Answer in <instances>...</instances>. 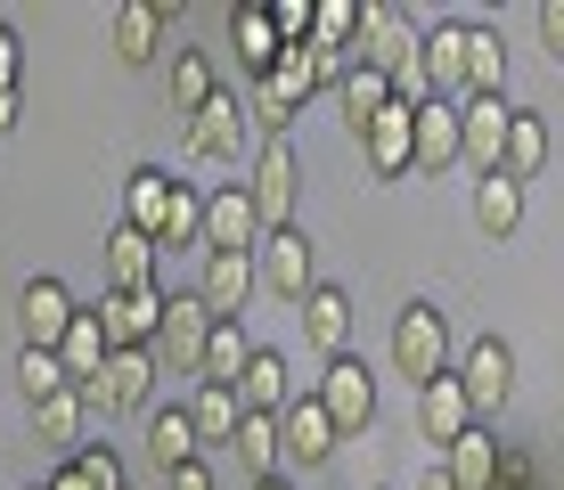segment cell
<instances>
[{"label":"cell","mask_w":564,"mask_h":490,"mask_svg":"<svg viewBox=\"0 0 564 490\" xmlns=\"http://www.w3.org/2000/svg\"><path fill=\"white\" fill-rule=\"evenodd\" d=\"M33 490H42V482H33Z\"/></svg>","instance_id":"50"},{"label":"cell","mask_w":564,"mask_h":490,"mask_svg":"<svg viewBox=\"0 0 564 490\" xmlns=\"http://www.w3.org/2000/svg\"><path fill=\"white\" fill-rule=\"evenodd\" d=\"M254 286H262L254 253H205V279H197V294H205V311H213V319H238V311L254 303Z\"/></svg>","instance_id":"17"},{"label":"cell","mask_w":564,"mask_h":490,"mask_svg":"<svg viewBox=\"0 0 564 490\" xmlns=\"http://www.w3.org/2000/svg\"><path fill=\"white\" fill-rule=\"evenodd\" d=\"M172 490H213V475H205V466H181V475H164Z\"/></svg>","instance_id":"45"},{"label":"cell","mask_w":564,"mask_h":490,"mask_svg":"<svg viewBox=\"0 0 564 490\" xmlns=\"http://www.w3.org/2000/svg\"><path fill=\"white\" fill-rule=\"evenodd\" d=\"M17 384H25L33 409L57 401V392H74V377H66V360H57V351H17Z\"/></svg>","instance_id":"36"},{"label":"cell","mask_w":564,"mask_h":490,"mask_svg":"<svg viewBox=\"0 0 564 490\" xmlns=\"http://www.w3.org/2000/svg\"><path fill=\"white\" fill-rule=\"evenodd\" d=\"M254 490H295V482H286V475H279V482H254Z\"/></svg>","instance_id":"49"},{"label":"cell","mask_w":564,"mask_h":490,"mask_svg":"<svg viewBox=\"0 0 564 490\" xmlns=\"http://www.w3.org/2000/svg\"><path fill=\"white\" fill-rule=\"evenodd\" d=\"M475 229L482 238H516L523 229V181H508V172H491V181H475Z\"/></svg>","instance_id":"25"},{"label":"cell","mask_w":564,"mask_h":490,"mask_svg":"<svg viewBox=\"0 0 564 490\" xmlns=\"http://www.w3.org/2000/svg\"><path fill=\"white\" fill-rule=\"evenodd\" d=\"M311 392H319V409L336 417V434H360V425L377 417V377H368V360H352V351L327 360V377L311 384Z\"/></svg>","instance_id":"9"},{"label":"cell","mask_w":564,"mask_h":490,"mask_svg":"<svg viewBox=\"0 0 564 490\" xmlns=\"http://www.w3.org/2000/svg\"><path fill=\"white\" fill-rule=\"evenodd\" d=\"M197 425H188V409H155L148 417V458L164 466V475H181V466H197Z\"/></svg>","instance_id":"27"},{"label":"cell","mask_w":564,"mask_h":490,"mask_svg":"<svg viewBox=\"0 0 564 490\" xmlns=\"http://www.w3.org/2000/svg\"><path fill=\"white\" fill-rule=\"evenodd\" d=\"M164 25H172L164 0H123V9H115V57H123V66H148L155 42H164Z\"/></svg>","instance_id":"23"},{"label":"cell","mask_w":564,"mask_h":490,"mask_svg":"<svg viewBox=\"0 0 564 490\" xmlns=\"http://www.w3.org/2000/svg\"><path fill=\"white\" fill-rule=\"evenodd\" d=\"M205 344H213V311L197 286H164V336H155V368H181V377H197L205 368Z\"/></svg>","instance_id":"2"},{"label":"cell","mask_w":564,"mask_h":490,"mask_svg":"<svg viewBox=\"0 0 564 490\" xmlns=\"http://www.w3.org/2000/svg\"><path fill=\"white\" fill-rule=\"evenodd\" d=\"M246 360H254L246 327H238V319H213V344H205V368H197V384H238V377H246Z\"/></svg>","instance_id":"32"},{"label":"cell","mask_w":564,"mask_h":490,"mask_svg":"<svg viewBox=\"0 0 564 490\" xmlns=\"http://www.w3.org/2000/svg\"><path fill=\"white\" fill-rule=\"evenodd\" d=\"M295 188H303L295 140H262V148H254V181H246V196H254V213H262V229H295Z\"/></svg>","instance_id":"3"},{"label":"cell","mask_w":564,"mask_h":490,"mask_svg":"<svg viewBox=\"0 0 564 490\" xmlns=\"http://www.w3.org/2000/svg\"><path fill=\"white\" fill-rule=\"evenodd\" d=\"M540 164H549V123H540L532 107H516V123H508V164H499V172H508V181H532Z\"/></svg>","instance_id":"34"},{"label":"cell","mask_w":564,"mask_h":490,"mask_svg":"<svg viewBox=\"0 0 564 490\" xmlns=\"http://www.w3.org/2000/svg\"><path fill=\"white\" fill-rule=\"evenodd\" d=\"M17 66H25V57H17V33H0V90H17Z\"/></svg>","instance_id":"44"},{"label":"cell","mask_w":564,"mask_h":490,"mask_svg":"<svg viewBox=\"0 0 564 490\" xmlns=\"http://www.w3.org/2000/svg\"><path fill=\"white\" fill-rule=\"evenodd\" d=\"M442 475H451L458 490H499V442L491 434H466L442 449Z\"/></svg>","instance_id":"30"},{"label":"cell","mask_w":564,"mask_h":490,"mask_svg":"<svg viewBox=\"0 0 564 490\" xmlns=\"http://www.w3.org/2000/svg\"><path fill=\"white\" fill-rule=\"evenodd\" d=\"M508 90V42H499L491 25L466 33V98H499Z\"/></svg>","instance_id":"31"},{"label":"cell","mask_w":564,"mask_h":490,"mask_svg":"<svg viewBox=\"0 0 564 490\" xmlns=\"http://www.w3.org/2000/svg\"><path fill=\"white\" fill-rule=\"evenodd\" d=\"M466 33L475 25H434L425 33V83H434V98H451V107H466Z\"/></svg>","instance_id":"20"},{"label":"cell","mask_w":564,"mask_h":490,"mask_svg":"<svg viewBox=\"0 0 564 490\" xmlns=\"http://www.w3.org/2000/svg\"><path fill=\"white\" fill-rule=\"evenodd\" d=\"M238 401L254 409V417H286V401H295V384H286V351L254 344V360H246V377H238Z\"/></svg>","instance_id":"22"},{"label":"cell","mask_w":564,"mask_h":490,"mask_svg":"<svg viewBox=\"0 0 564 490\" xmlns=\"http://www.w3.org/2000/svg\"><path fill=\"white\" fill-rule=\"evenodd\" d=\"M262 238H270V229H262L254 196H246L238 181L205 196V246L197 253H262Z\"/></svg>","instance_id":"7"},{"label":"cell","mask_w":564,"mask_h":490,"mask_svg":"<svg viewBox=\"0 0 564 490\" xmlns=\"http://www.w3.org/2000/svg\"><path fill=\"white\" fill-rule=\"evenodd\" d=\"M499 490H532V466H523L516 449H499Z\"/></svg>","instance_id":"43"},{"label":"cell","mask_w":564,"mask_h":490,"mask_svg":"<svg viewBox=\"0 0 564 490\" xmlns=\"http://www.w3.org/2000/svg\"><path fill=\"white\" fill-rule=\"evenodd\" d=\"M155 253H164L155 238H140V229H123V221H115V238H107V279L123 286V294L164 286V279H155Z\"/></svg>","instance_id":"24"},{"label":"cell","mask_w":564,"mask_h":490,"mask_svg":"<svg viewBox=\"0 0 564 490\" xmlns=\"http://www.w3.org/2000/svg\"><path fill=\"white\" fill-rule=\"evenodd\" d=\"M417 434L434 442V449H451V442L475 434V401H466L458 377H434V384L417 392Z\"/></svg>","instance_id":"15"},{"label":"cell","mask_w":564,"mask_h":490,"mask_svg":"<svg viewBox=\"0 0 564 490\" xmlns=\"http://www.w3.org/2000/svg\"><path fill=\"white\" fill-rule=\"evenodd\" d=\"M74 392H83V409H99V417L148 409V392H155V351H115L99 377H90V384H74Z\"/></svg>","instance_id":"6"},{"label":"cell","mask_w":564,"mask_h":490,"mask_svg":"<svg viewBox=\"0 0 564 490\" xmlns=\"http://www.w3.org/2000/svg\"><path fill=\"white\" fill-rule=\"evenodd\" d=\"M311 42L336 50V57H352V50H360V0H319V25H311Z\"/></svg>","instance_id":"37"},{"label":"cell","mask_w":564,"mask_h":490,"mask_svg":"<svg viewBox=\"0 0 564 490\" xmlns=\"http://www.w3.org/2000/svg\"><path fill=\"white\" fill-rule=\"evenodd\" d=\"M540 42H549V57L564 66V0H540Z\"/></svg>","instance_id":"42"},{"label":"cell","mask_w":564,"mask_h":490,"mask_svg":"<svg viewBox=\"0 0 564 490\" xmlns=\"http://www.w3.org/2000/svg\"><path fill=\"white\" fill-rule=\"evenodd\" d=\"M384 107H393V83H384L377 66H352V74H344V123H352V140L377 123Z\"/></svg>","instance_id":"33"},{"label":"cell","mask_w":564,"mask_h":490,"mask_svg":"<svg viewBox=\"0 0 564 490\" xmlns=\"http://www.w3.org/2000/svg\"><path fill=\"white\" fill-rule=\"evenodd\" d=\"M458 123H466V164H475V181H491V172L508 164V123H516V107H508V98H466Z\"/></svg>","instance_id":"12"},{"label":"cell","mask_w":564,"mask_h":490,"mask_svg":"<svg viewBox=\"0 0 564 490\" xmlns=\"http://www.w3.org/2000/svg\"><path fill=\"white\" fill-rule=\"evenodd\" d=\"M417 490H458V482L442 475V466H425V475H417Z\"/></svg>","instance_id":"47"},{"label":"cell","mask_w":564,"mask_h":490,"mask_svg":"<svg viewBox=\"0 0 564 490\" xmlns=\"http://www.w3.org/2000/svg\"><path fill=\"white\" fill-rule=\"evenodd\" d=\"M57 360H66V377H74V384H90V377H99V368L115 360V344H107V319H99V311H83V319L66 327Z\"/></svg>","instance_id":"28"},{"label":"cell","mask_w":564,"mask_h":490,"mask_svg":"<svg viewBox=\"0 0 564 490\" xmlns=\"http://www.w3.org/2000/svg\"><path fill=\"white\" fill-rule=\"evenodd\" d=\"M17 131V90H0V140Z\"/></svg>","instance_id":"46"},{"label":"cell","mask_w":564,"mask_h":490,"mask_svg":"<svg viewBox=\"0 0 564 490\" xmlns=\"http://www.w3.org/2000/svg\"><path fill=\"white\" fill-rule=\"evenodd\" d=\"M229 449H238V466H246L254 482H279V475H286V442H279V417H254V409H246V425H238V442H229Z\"/></svg>","instance_id":"26"},{"label":"cell","mask_w":564,"mask_h":490,"mask_svg":"<svg viewBox=\"0 0 564 490\" xmlns=\"http://www.w3.org/2000/svg\"><path fill=\"white\" fill-rule=\"evenodd\" d=\"M107 319V344L115 351H155V336H164V286H148V294H123V286H107V303H90Z\"/></svg>","instance_id":"10"},{"label":"cell","mask_w":564,"mask_h":490,"mask_svg":"<svg viewBox=\"0 0 564 490\" xmlns=\"http://www.w3.org/2000/svg\"><path fill=\"white\" fill-rule=\"evenodd\" d=\"M254 148V115L238 107V90H213L205 115H188V155L197 164H238Z\"/></svg>","instance_id":"5"},{"label":"cell","mask_w":564,"mask_h":490,"mask_svg":"<svg viewBox=\"0 0 564 490\" xmlns=\"http://www.w3.org/2000/svg\"><path fill=\"white\" fill-rule=\"evenodd\" d=\"M360 148H368V181H410L417 172V107L393 98V107L360 131Z\"/></svg>","instance_id":"8"},{"label":"cell","mask_w":564,"mask_h":490,"mask_svg":"<svg viewBox=\"0 0 564 490\" xmlns=\"http://www.w3.org/2000/svg\"><path fill=\"white\" fill-rule=\"evenodd\" d=\"M83 417H90L83 392H57V401L33 409V434H42V442H83Z\"/></svg>","instance_id":"38"},{"label":"cell","mask_w":564,"mask_h":490,"mask_svg":"<svg viewBox=\"0 0 564 490\" xmlns=\"http://www.w3.org/2000/svg\"><path fill=\"white\" fill-rule=\"evenodd\" d=\"M74 475H83L90 490H123V458H115V449H107V442H90V449H83V458H74Z\"/></svg>","instance_id":"41"},{"label":"cell","mask_w":564,"mask_h":490,"mask_svg":"<svg viewBox=\"0 0 564 490\" xmlns=\"http://www.w3.org/2000/svg\"><path fill=\"white\" fill-rule=\"evenodd\" d=\"M213 90H221V83H213L205 50H181V57H172V115H205Z\"/></svg>","instance_id":"35"},{"label":"cell","mask_w":564,"mask_h":490,"mask_svg":"<svg viewBox=\"0 0 564 490\" xmlns=\"http://www.w3.org/2000/svg\"><path fill=\"white\" fill-rule=\"evenodd\" d=\"M303 336H311V351L344 360V351H352V294L344 286H311L303 294Z\"/></svg>","instance_id":"18"},{"label":"cell","mask_w":564,"mask_h":490,"mask_svg":"<svg viewBox=\"0 0 564 490\" xmlns=\"http://www.w3.org/2000/svg\"><path fill=\"white\" fill-rule=\"evenodd\" d=\"M188 425H197L205 449H229V442H238V425H246L238 384H197V392H188Z\"/></svg>","instance_id":"21"},{"label":"cell","mask_w":564,"mask_h":490,"mask_svg":"<svg viewBox=\"0 0 564 490\" xmlns=\"http://www.w3.org/2000/svg\"><path fill=\"white\" fill-rule=\"evenodd\" d=\"M74 319H83V303H74V294L57 286V279H25V294H17V327H25V351H57Z\"/></svg>","instance_id":"11"},{"label":"cell","mask_w":564,"mask_h":490,"mask_svg":"<svg viewBox=\"0 0 564 490\" xmlns=\"http://www.w3.org/2000/svg\"><path fill=\"white\" fill-rule=\"evenodd\" d=\"M42 490H90V482H83V475H74V466H66V475H50Z\"/></svg>","instance_id":"48"},{"label":"cell","mask_w":564,"mask_h":490,"mask_svg":"<svg viewBox=\"0 0 564 490\" xmlns=\"http://www.w3.org/2000/svg\"><path fill=\"white\" fill-rule=\"evenodd\" d=\"M451 377L466 384V401H475V409H499V401L516 392V351L499 344V336H475V344H466V360L451 368Z\"/></svg>","instance_id":"13"},{"label":"cell","mask_w":564,"mask_h":490,"mask_svg":"<svg viewBox=\"0 0 564 490\" xmlns=\"http://www.w3.org/2000/svg\"><path fill=\"white\" fill-rule=\"evenodd\" d=\"M279 442H286V466H319V458H336V417L319 409V392H303V401H286V417H279Z\"/></svg>","instance_id":"14"},{"label":"cell","mask_w":564,"mask_h":490,"mask_svg":"<svg viewBox=\"0 0 564 490\" xmlns=\"http://www.w3.org/2000/svg\"><path fill=\"white\" fill-rule=\"evenodd\" d=\"M393 368H401V377H417V392L434 377H451V319H442L425 294L393 311Z\"/></svg>","instance_id":"1"},{"label":"cell","mask_w":564,"mask_h":490,"mask_svg":"<svg viewBox=\"0 0 564 490\" xmlns=\"http://www.w3.org/2000/svg\"><path fill=\"white\" fill-rule=\"evenodd\" d=\"M164 246H205V196H197V188L172 196V229H164Z\"/></svg>","instance_id":"40"},{"label":"cell","mask_w":564,"mask_h":490,"mask_svg":"<svg viewBox=\"0 0 564 490\" xmlns=\"http://www.w3.org/2000/svg\"><path fill=\"white\" fill-rule=\"evenodd\" d=\"M172 196H181V181H172V172H155V164H140V172L123 181V229H140V238L164 246V229H172Z\"/></svg>","instance_id":"16"},{"label":"cell","mask_w":564,"mask_h":490,"mask_svg":"<svg viewBox=\"0 0 564 490\" xmlns=\"http://www.w3.org/2000/svg\"><path fill=\"white\" fill-rule=\"evenodd\" d=\"M466 164V123L451 98H434V107H417V172H451Z\"/></svg>","instance_id":"19"},{"label":"cell","mask_w":564,"mask_h":490,"mask_svg":"<svg viewBox=\"0 0 564 490\" xmlns=\"http://www.w3.org/2000/svg\"><path fill=\"white\" fill-rule=\"evenodd\" d=\"M229 33H238V57H246V74H254V83L286 57L279 25H270V9H229Z\"/></svg>","instance_id":"29"},{"label":"cell","mask_w":564,"mask_h":490,"mask_svg":"<svg viewBox=\"0 0 564 490\" xmlns=\"http://www.w3.org/2000/svg\"><path fill=\"white\" fill-rule=\"evenodd\" d=\"M270 25H279V42H286V50H303V42H311V25H319V0H270Z\"/></svg>","instance_id":"39"},{"label":"cell","mask_w":564,"mask_h":490,"mask_svg":"<svg viewBox=\"0 0 564 490\" xmlns=\"http://www.w3.org/2000/svg\"><path fill=\"white\" fill-rule=\"evenodd\" d=\"M254 270H262V294H279V303L303 311V294L319 286V246L303 238V221L295 229H270L262 253H254Z\"/></svg>","instance_id":"4"}]
</instances>
